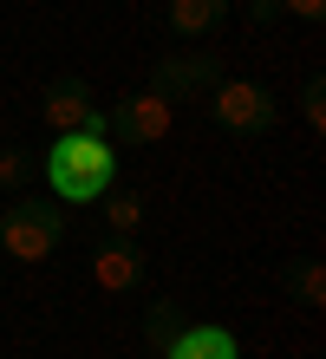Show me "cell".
I'll return each mask as SVG.
<instances>
[{"mask_svg":"<svg viewBox=\"0 0 326 359\" xmlns=\"http://www.w3.org/2000/svg\"><path fill=\"white\" fill-rule=\"evenodd\" d=\"M111 177H118L111 137H92V131L53 137V151H46V189L59 203H92V196L111 189Z\"/></svg>","mask_w":326,"mask_h":359,"instance_id":"1","label":"cell"},{"mask_svg":"<svg viewBox=\"0 0 326 359\" xmlns=\"http://www.w3.org/2000/svg\"><path fill=\"white\" fill-rule=\"evenodd\" d=\"M65 242V209L53 203H33V196H20L13 209H0V255L7 262H46L53 248Z\"/></svg>","mask_w":326,"mask_h":359,"instance_id":"2","label":"cell"},{"mask_svg":"<svg viewBox=\"0 0 326 359\" xmlns=\"http://www.w3.org/2000/svg\"><path fill=\"white\" fill-rule=\"evenodd\" d=\"M203 104L229 131H268L274 124V98H268V86H254V79H215Z\"/></svg>","mask_w":326,"mask_h":359,"instance_id":"3","label":"cell"},{"mask_svg":"<svg viewBox=\"0 0 326 359\" xmlns=\"http://www.w3.org/2000/svg\"><path fill=\"white\" fill-rule=\"evenodd\" d=\"M111 131H118V137H130V144H163L170 131H177V98H170V92H157V86L124 92V98H118Z\"/></svg>","mask_w":326,"mask_h":359,"instance_id":"4","label":"cell"},{"mask_svg":"<svg viewBox=\"0 0 326 359\" xmlns=\"http://www.w3.org/2000/svg\"><path fill=\"white\" fill-rule=\"evenodd\" d=\"M215 79H222L215 53H163V59H157V72H150V86L170 92L177 104H196V98H209Z\"/></svg>","mask_w":326,"mask_h":359,"instance_id":"5","label":"cell"},{"mask_svg":"<svg viewBox=\"0 0 326 359\" xmlns=\"http://www.w3.org/2000/svg\"><path fill=\"white\" fill-rule=\"evenodd\" d=\"M46 124H53V137L65 131H92V137H111V118L92 104V92L79 86V79H59V86L46 92Z\"/></svg>","mask_w":326,"mask_h":359,"instance_id":"6","label":"cell"},{"mask_svg":"<svg viewBox=\"0 0 326 359\" xmlns=\"http://www.w3.org/2000/svg\"><path fill=\"white\" fill-rule=\"evenodd\" d=\"M157 353H163V359H242L235 333H229V327H215V320H189V327H177Z\"/></svg>","mask_w":326,"mask_h":359,"instance_id":"7","label":"cell"},{"mask_svg":"<svg viewBox=\"0 0 326 359\" xmlns=\"http://www.w3.org/2000/svg\"><path fill=\"white\" fill-rule=\"evenodd\" d=\"M92 281H98V294H130V287L144 281V255L130 242L98 248V255H92Z\"/></svg>","mask_w":326,"mask_h":359,"instance_id":"8","label":"cell"},{"mask_svg":"<svg viewBox=\"0 0 326 359\" xmlns=\"http://www.w3.org/2000/svg\"><path fill=\"white\" fill-rule=\"evenodd\" d=\"M222 13H229V0H170V27H177L183 39L209 33V27H215Z\"/></svg>","mask_w":326,"mask_h":359,"instance_id":"9","label":"cell"},{"mask_svg":"<svg viewBox=\"0 0 326 359\" xmlns=\"http://www.w3.org/2000/svg\"><path fill=\"white\" fill-rule=\"evenodd\" d=\"M104 222H111V236H137V222H144V196H137V189H118L111 209H104Z\"/></svg>","mask_w":326,"mask_h":359,"instance_id":"10","label":"cell"},{"mask_svg":"<svg viewBox=\"0 0 326 359\" xmlns=\"http://www.w3.org/2000/svg\"><path fill=\"white\" fill-rule=\"evenodd\" d=\"M300 118H307V131H326V86L307 79V92H300Z\"/></svg>","mask_w":326,"mask_h":359,"instance_id":"11","label":"cell"},{"mask_svg":"<svg viewBox=\"0 0 326 359\" xmlns=\"http://www.w3.org/2000/svg\"><path fill=\"white\" fill-rule=\"evenodd\" d=\"M300 301H307L313 313L326 307V268H320V262H307V268H300Z\"/></svg>","mask_w":326,"mask_h":359,"instance_id":"12","label":"cell"},{"mask_svg":"<svg viewBox=\"0 0 326 359\" xmlns=\"http://www.w3.org/2000/svg\"><path fill=\"white\" fill-rule=\"evenodd\" d=\"M27 183V157L20 151H0V189H20Z\"/></svg>","mask_w":326,"mask_h":359,"instance_id":"13","label":"cell"},{"mask_svg":"<svg viewBox=\"0 0 326 359\" xmlns=\"http://www.w3.org/2000/svg\"><path fill=\"white\" fill-rule=\"evenodd\" d=\"M170 333H177V307H170V301H163L157 313H150V340H157V346H163V340H170Z\"/></svg>","mask_w":326,"mask_h":359,"instance_id":"14","label":"cell"},{"mask_svg":"<svg viewBox=\"0 0 326 359\" xmlns=\"http://www.w3.org/2000/svg\"><path fill=\"white\" fill-rule=\"evenodd\" d=\"M274 7H280V0H274ZM287 13H294V20H320L326 0H287Z\"/></svg>","mask_w":326,"mask_h":359,"instance_id":"15","label":"cell"},{"mask_svg":"<svg viewBox=\"0 0 326 359\" xmlns=\"http://www.w3.org/2000/svg\"><path fill=\"white\" fill-rule=\"evenodd\" d=\"M254 13H274V0H254Z\"/></svg>","mask_w":326,"mask_h":359,"instance_id":"16","label":"cell"}]
</instances>
